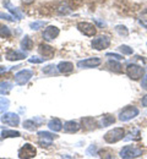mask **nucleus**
I'll return each mask as SVG.
<instances>
[{"label": "nucleus", "instance_id": "b1692460", "mask_svg": "<svg viewBox=\"0 0 147 159\" xmlns=\"http://www.w3.org/2000/svg\"><path fill=\"white\" fill-rule=\"evenodd\" d=\"M81 122H82V127L85 130H92L96 126V120L93 118H84L81 120Z\"/></svg>", "mask_w": 147, "mask_h": 159}, {"label": "nucleus", "instance_id": "f3484780", "mask_svg": "<svg viewBox=\"0 0 147 159\" xmlns=\"http://www.w3.org/2000/svg\"><path fill=\"white\" fill-rule=\"evenodd\" d=\"M57 69L60 74H70L74 71V64L70 61H60L57 65Z\"/></svg>", "mask_w": 147, "mask_h": 159}, {"label": "nucleus", "instance_id": "4c0bfd02", "mask_svg": "<svg viewBox=\"0 0 147 159\" xmlns=\"http://www.w3.org/2000/svg\"><path fill=\"white\" fill-rule=\"evenodd\" d=\"M142 105H144L145 108H147V94L142 98Z\"/></svg>", "mask_w": 147, "mask_h": 159}, {"label": "nucleus", "instance_id": "7ed1b4c3", "mask_svg": "<svg viewBox=\"0 0 147 159\" xmlns=\"http://www.w3.org/2000/svg\"><path fill=\"white\" fill-rule=\"evenodd\" d=\"M142 156V149L137 148L135 146H125L120 151V158L131 159V158H139Z\"/></svg>", "mask_w": 147, "mask_h": 159}, {"label": "nucleus", "instance_id": "1a4fd4ad", "mask_svg": "<svg viewBox=\"0 0 147 159\" xmlns=\"http://www.w3.org/2000/svg\"><path fill=\"white\" fill-rule=\"evenodd\" d=\"M102 64V59L101 58H97V57H93V58H87L85 60H80L77 61V67L80 69H93V67H97Z\"/></svg>", "mask_w": 147, "mask_h": 159}, {"label": "nucleus", "instance_id": "39448f33", "mask_svg": "<svg viewBox=\"0 0 147 159\" xmlns=\"http://www.w3.org/2000/svg\"><path fill=\"white\" fill-rule=\"evenodd\" d=\"M38 143L42 147H49L53 142V139H58L57 135L49 132V131H38Z\"/></svg>", "mask_w": 147, "mask_h": 159}, {"label": "nucleus", "instance_id": "6ab92c4d", "mask_svg": "<svg viewBox=\"0 0 147 159\" xmlns=\"http://www.w3.org/2000/svg\"><path fill=\"white\" fill-rule=\"evenodd\" d=\"M48 127H49L52 131H54V132H59V131L63 130V122H62V120L60 119L54 118V119L49 120V122H48Z\"/></svg>", "mask_w": 147, "mask_h": 159}, {"label": "nucleus", "instance_id": "a19ab883", "mask_svg": "<svg viewBox=\"0 0 147 159\" xmlns=\"http://www.w3.org/2000/svg\"><path fill=\"white\" fill-rule=\"evenodd\" d=\"M0 61H1V57H0Z\"/></svg>", "mask_w": 147, "mask_h": 159}, {"label": "nucleus", "instance_id": "bb28decb", "mask_svg": "<svg viewBox=\"0 0 147 159\" xmlns=\"http://www.w3.org/2000/svg\"><path fill=\"white\" fill-rule=\"evenodd\" d=\"M0 37L1 38H10L11 37V31L7 26H0Z\"/></svg>", "mask_w": 147, "mask_h": 159}, {"label": "nucleus", "instance_id": "0eeeda50", "mask_svg": "<svg viewBox=\"0 0 147 159\" xmlns=\"http://www.w3.org/2000/svg\"><path fill=\"white\" fill-rule=\"evenodd\" d=\"M32 76H33V71L32 70H27V69L21 70L17 74H15V83L19 84V86H23L32 79Z\"/></svg>", "mask_w": 147, "mask_h": 159}, {"label": "nucleus", "instance_id": "5701e85b", "mask_svg": "<svg viewBox=\"0 0 147 159\" xmlns=\"http://www.w3.org/2000/svg\"><path fill=\"white\" fill-rule=\"evenodd\" d=\"M21 48L25 52H30L33 48V42L30 38V36H25L23 39L21 40Z\"/></svg>", "mask_w": 147, "mask_h": 159}, {"label": "nucleus", "instance_id": "9b49d317", "mask_svg": "<svg viewBox=\"0 0 147 159\" xmlns=\"http://www.w3.org/2000/svg\"><path fill=\"white\" fill-rule=\"evenodd\" d=\"M1 121L9 126H17L20 124V116L15 113H6L5 111L1 116Z\"/></svg>", "mask_w": 147, "mask_h": 159}, {"label": "nucleus", "instance_id": "72a5a7b5", "mask_svg": "<svg viewBox=\"0 0 147 159\" xmlns=\"http://www.w3.org/2000/svg\"><path fill=\"white\" fill-rule=\"evenodd\" d=\"M44 58H38V57H32V58H30L28 61L31 62V64H42L43 61H44Z\"/></svg>", "mask_w": 147, "mask_h": 159}, {"label": "nucleus", "instance_id": "4468645a", "mask_svg": "<svg viewBox=\"0 0 147 159\" xmlns=\"http://www.w3.org/2000/svg\"><path fill=\"white\" fill-rule=\"evenodd\" d=\"M27 57L26 52L21 50H15V49H9L6 53V59L9 61H16V60H22Z\"/></svg>", "mask_w": 147, "mask_h": 159}, {"label": "nucleus", "instance_id": "f257e3e1", "mask_svg": "<svg viewBox=\"0 0 147 159\" xmlns=\"http://www.w3.org/2000/svg\"><path fill=\"white\" fill-rule=\"evenodd\" d=\"M126 75L134 81H137L141 77H144L145 75V70L142 66L137 65V64H134V62H130L127 64L126 66Z\"/></svg>", "mask_w": 147, "mask_h": 159}, {"label": "nucleus", "instance_id": "423d86ee", "mask_svg": "<svg viewBox=\"0 0 147 159\" xmlns=\"http://www.w3.org/2000/svg\"><path fill=\"white\" fill-rule=\"evenodd\" d=\"M77 30L84 34V36H87V37H93L96 33H97V28L94 25L90 23V22H79L77 23Z\"/></svg>", "mask_w": 147, "mask_h": 159}, {"label": "nucleus", "instance_id": "c85d7f7f", "mask_svg": "<svg viewBox=\"0 0 147 159\" xmlns=\"http://www.w3.org/2000/svg\"><path fill=\"white\" fill-rule=\"evenodd\" d=\"M47 25V22L45 21H34V22H31L30 23V27H31V30H33V31H38L39 28H42Z\"/></svg>", "mask_w": 147, "mask_h": 159}, {"label": "nucleus", "instance_id": "f03ea898", "mask_svg": "<svg viewBox=\"0 0 147 159\" xmlns=\"http://www.w3.org/2000/svg\"><path fill=\"white\" fill-rule=\"evenodd\" d=\"M125 131L123 127H115L113 130H109L104 135V141L107 143H117L120 139H124Z\"/></svg>", "mask_w": 147, "mask_h": 159}, {"label": "nucleus", "instance_id": "393cba45", "mask_svg": "<svg viewBox=\"0 0 147 159\" xmlns=\"http://www.w3.org/2000/svg\"><path fill=\"white\" fill-rule=\"evenodd\" d=\"M20 136H21V134L15 130H2V132H1L2 139H12V137H20Z\"/></svg>", "mask_w": 147, "mask_h": 159}, {"label": "nucleus", "instance_id": "20e7f679", "mask_svg": "<svg viewBox=\"0 0 147 159\" xmlns=\"http://www.w3.org/2000/svg\"><path fill=\"white\" fill-rule=\"evenodd\" d=\"M140 110L136 108V107H126L125 109H123L120 113H119V120L123 121V122H126V121H130L131 119L136 118L139 115Z\"/></svg>", "mask_w": 147, "mask_h": 159}, {"label": "nucleus", "instance_id": "e433bc0d", "mask_svg": "<svg viewBox=\"0 0 147 159\" xmlns=\"http://www.w3.org/2000/svg\"><path fill=\"white\" fill-rule=\"evenodd\" d=\"M141 87L147 91V69H146V74H145L144 79H142V81H141Z\"/></svg>", "mask_w": 147, "mask_h": 159}, {"label": "nucleus", "instance_id": "9d476101", "mask_svg": "<svg viewBox=\"0 0 147 159\" xmlns=\"http://www.w3.org/2000/svg\"><path fill=\"white\" fill-rule=\"evenodd\" d=\"M92 48L96 49V50H103V49H107L109 45H110V38L108 36H99L97 38L92 40L91 43Z\"/></svg>", "mask_w": 147, "mask_h": 159}, {"label": "nucleus", "instance_id": "aec40b11", "mask_svg": "<svg viewBox=\"0 0 147 159\" xmlns=\"http://www.w3.org/2000/svg\"><path fill=\"white\" fill-rule=\"evenodd\" d=\"M107 66L109 67V70H112V71H114V72H122V71H123V66H122V64L119 62V60H118V61L115 59L109 60V61L107 62Z\"/></svg>", "mask_w": 147, "mask_h": 159}, {"label": "nucleus", "instance_id": "a211bd4d", "mask_svg": "<svg viewBox=\"0 0 147 159\" xmlns=\"http://www.w3.org/2000/svg\"><path fill=\"white\" fill-rule=\"evenodd\" d=\"M42 122H43V120L39 119V118L26 120V121L23 122V127H25L26 130H28V131H34V130L39 126V124H42Z\"/></svg>", "mask_w": 147, "mask_h": 159}, {"label": "nucleus", "instance_id": "a878e982", "mask_svg": "<svg viewBox=\"0 0 147 159\" xmlns=\"http://www.w3.org/2000/svg\"><path fill=\"white\" fill-rule=\"evenodd\" d=\"M10 107V100L6 97H0V113L4 114Z\"/></svg>", "mask_w": 147, "mask_h": 159}, {"label": "nucleus", "instance_id": "f8f14e48", "mask_svg": "<svg viewBox=\"0 0 147 159\" xmlns=\"http://www.w3.org/2000/svg\"><path fill=\"white\" fill-rule=\"evenodd\" d=\"M59 33H60V31L57 26H48L43 32V38L49 42V40L55 39L59 36Z\"/></svg>", "mask_w": 147, "mask_h": 159}, {"label": "nucleus", "instance_id": "412c9836", "mask_svg": "<svg viewBox=\"0 0 147 159\" xmlns=\"http://www.w3.org/2000/svg\"><path fill=\"white\" fill-rule=\"evenodd\" d=\"M12 87H14V84H12L11 82H9V81L1 82V83H0V94H2V96L9 94V93L11 92Z\"/></svg>", "mask_w": 147, "mask_h": 159}, {"label": "nucleus", "instance_id": "c756f323", "mask_svg": "<svg viewBox=\"0 0 147 159\" xmlns=\"http://www.w3.org/2000/svg\"><path fill=\"white\" fill-rule=\"evenodd\" d=\"M118 49H119V52H120V53H123V54H125V55H131V54H134V49H132V48H130V47H129V45H126V44L120 45Z\"/></svg>", "mask_w": 147, "mask_h": 159}, {"label": "nucleus", "instance_id": "58836bf2", "mask_svg": "<svg viewBox=\"0 0 147 159\" xmlns=\"http://www.w3.org/2000/svg\"><path fill=\"white\" fill-rule=\"evenodd\" d=\"M6 71V67H4V66H0V74H2V72H5Z\"/></svg>", "mask_w": 147, "mask_h": 159}, {"label": "nucleus", "instance_id": "f704fd0d", "mask_svg": "<svg viewBox=\"0 0 147 159\" xmlns=\"http://www.w3.org/2000/svg\"><path fill=\"white\" fill-rule=\"evenodd\" d=\"M105 57H107V58H113V59H115V60H123V55L117 54V53H107Z\"/></svg>", "mask_w": 147, "mask_h": 159}, {"label": "nucleus", "instance_id": "2f4dec72", "mask_svg": "<svg viewBox=\"0 0 147 159\" xmlns=\"http://www.w3.org/2000/svg\"><path fill=\"white\" fill-rule=\"evenodd\" d=\"M140 139V131L139 130H134L129 134V137H125V141H130V139Z\"/></svg>", "mask_w": 147, "mask_h": 159}, {"label": "nucleus", "instance_id": "7c9ffc66", "mask_svg": "<svg viewBox=\"0 0 147 159\" xmlns=\"http://www.w3.org/2000/svg\"><path fill=\"white\" fill-rule=\"evenodd\" d=\"M115 31H117V33H119V34L123 36V37L129 36V30L126 28L125 26H123V25H118V26L115 27Z\"/></svg>", "mask_w": 147, "mask_h": 159}, {"label": "nucleus", "instance_id": "dca6fc26", "mask_svg": "<svg viewBox=\"0 0 147 159\" xmlns=\"http://www.w3.org/2000/svg\"><path fill=\"white\" fill-rule=\"evenodd\" d=\"M63 127H64V131L67 132V134H75V132H77V131L81 129L80 124H79L77 121H74V120L66 121L63 125Z\"/></svg>", "mask_w": 147, "mask_h": 159}, {"label": "nucleus", "instance_id": "473e14b6", "mask_svg": "<svg viewBox=\"0 0 147 159\" xmlns=\"http://www.w3.org/2000/svg\"><path fill=\"white\" fill-rule=\"evenodd\" d=\"M58 14H60V15H69V14H71V10L66 5H64V6H60L58 9Z\"/></svg>", "mask_w": 147, "mask_h": 159}, {"label": "nucleus", "instance_id": "cd10ccee", "mask_svg": "<svg viewBox=\"0 0 147 159\" xmlns=\"http://www.w3.org/2000/svg\"><path fill=\"white\" fill-rule=\"evenodd\" d=\"M57 66H54V65H47L45 67H43V74H45V75H54V74H57Z\"/></svg>", "mask_w": 147, "mask_h": 159}, {"label": "nucleus", "instance_id": "ea45409f", "mask_svg": "<svg viewBox=\"0 0 147 159\" xmlns=\"http://www.w3.org/2000/svg\"><path fill=\"white\" fill-rule=\"evenodd\" d=\"M22 1H23L25 4H31V2H33L34 0H22Z\"/></svg>", "mask_w": 147, "mask_h": 159}, {"label": "nucleus", "instance_id": "2eb2a0df", "mask_svg": "<svg viewBox=\"0 0 147 159\" xmlns=\"http://www.w3.org/2000/svg\"><path fill=\"white\" fill-rule=\"evenodd\" d=\"M38 52L44 59H52L54 57V53H55L54 48L48 45V44H41L38 48Z\"/></svg>", "mask_w": 147, "mask_h": 159}, {"label": "nucleus", "instance_id": "c9c22d12", "mask_svg": "<svg viewBox=\"0 0 147 159\" xmlns=\"http://www.w3.org/2000/svg\"><path fill=\"white\" fill-rule=\"evenodd\" d=\"M0 19L6 20V21H10V22L15 21L14 20V16H11V15H9V14H4V12H0Z\"/></svg>", "mask_w": 147, "mask_h": 159}, {"label": "nucleus", "instance_id": "ddd939ff", "mask_svg": "<svg viewBox=\"0 0 147 159\" xmlns=\"http://www.w3.org/2000/svg\"><path fill=\"white\" fill-rule=\"evenodd\" d=\"M4 6H5V9H7V10L12 14V16H14L16 20H22V19H23V14H22V11L19 9V7L14 6V5L11 4L10 0H4Z\"/></svg>", "mask_w": 147, "mask_h": 159}, {"label": "nucleus", "instance_id": "4be33fe9", "mask_svg": "<svg viewBox=\"0 0 147 159\" xmlns=\"http://www.w3.org/2000/svg\"><path fill=\"white\" fill-rule=\"evenodd\" d=\"M114 122H115V118H114L113 115H110V114L103 115V116H102V119L99 120V125H101L102 127L110 126V125H113Z\"/></svg>", "mask_w": 147, "mask_h": 159}, {"label": "nucleus", "instance_id": "6e6552de", "mask_svg": "<svg viewBox=\"0 0 147 159\" xmlns=\"http://www.w3.org/2000/svg\"><path fill=\"white\" fill-rule=\"evenodd\" d=\"M20 158H34L37 154V151L34 148V146H32L31 143H25L17 152Z\"/></svg>", "mask_w": 147, "mask_h": 159}]
</instances>
